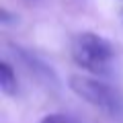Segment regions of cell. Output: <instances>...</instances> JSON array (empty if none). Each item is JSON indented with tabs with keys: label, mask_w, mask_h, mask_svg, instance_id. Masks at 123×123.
<instances>
[{
	"label": "cell",
	"mask_w": 123,
	"mask_h": 123,
	"mask_svg": "<svg viewBox=\"0 0 123 123\" xmlns=\"http://www.w3.org/2000/svg\"><path fill=\"white\" fill-rule=\"evenodd\" d=\"M70 90L74 92L78 98L86 101L88 105L101 109L107 115H117L121 111V97L113 86H109L107 82L92 78V76H82L74 74L70 76Z\"/></svg>",
	"instance_id": "cell-2"
},
{
	"label": "cell",
	"mask_w": 123,
	"mask_h": 123,
	"mask_svg": "<svg viewBox=\"0 0 123 123\" xmlns=\"http://www.w3.org/2000/svg\"><path fill=\"white\" fill-rule=\"evenodd\" d=\"M39 123H76L70 115H64V113H49L41 119Z\"/></svg>",
	"instance_id": "cell-4"
},
{
	"label": "cell",
	"mask_w": 123,
	"mask_h": 123,
	"mask_svg": "<svg viewBox=\"0 0 123 123\" xmlns=\"http://www.w3.org/2000/svg\"><path fill=\"white\" fill-rule=\"evenodd\" d=\"M0 90L6 97H14L18 92V80H17V72L12 70L8 62H0Z\"/></svg>",
	"instance_id": "cell-3"
},
{
	"label": "cell",
	"mask_w": 123,
	"mask_h": 123,
	"mask_svg": "<svg viewBox=\"0 0 123 123\" xmlns=\"http://www.w3.org/2000/svg\"><path fill=\"white\" fill-rule=\"evenodd\" d=\"M72 60L90 74H105L113 64L115 49L105 37L92 31H82L72 39Z\"/></svg>",
	"instance_id": "cell-1"
}]
</instances>
